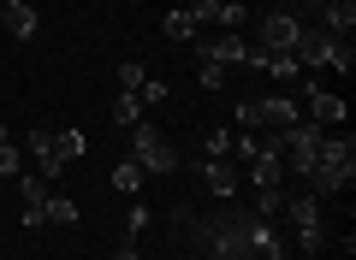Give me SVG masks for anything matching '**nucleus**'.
I'll use <instances>...</instances> for the list:
<instances>
[{"label": "nucleus", "instance_id": "nucleus-3", "mask_svg": "<svg viewBox=\"0 0 356 260\" xmlns=\"http://www.w3.org/2000/svg\"><path fill=\"white\" fill-rule=\"evenodd\" d=\"M30 148H36L42 177H60L65 160H83V130H36V137H30Z\"/></svg>", "mask_w": 356, "mask_h": 260}, {"label": "nucleus", "instance_id": "nucleus-29", "mask_svg": "<svg viewBox=\"0 0 356 260\" xmlns=\"http://www.w3.org/2000/svg\"><path fill=\"white\" fill-rule=\"evenodd\" d=\"M0 142H13V130H6V124H0Z\"/></svg>", "mask_w": 356, "mask_h": 260}, {"label": "nucleus", "instance_id": "nucleus-14", "mask_svg": "<svg viewBox=\"0 0 356 260\" xmlns=\"http://www.w3.org/2000/svg\"><path fill=\"white\" fill-rule=\"evenodd\" d=\"M285 213V189H255V219H280Z\"/></svg>", "mask_w": 356, "mask_h": 260}, {"label": "nucleus", "instance_id": "nucleus-21", "mask_svg": "<svg viewBox=\"0 0 356 260\" xmlns=\"http://www.w3.org/2000/svg\"><path fill=\"white\" fill-rule=\"evenodd\" d=\"M356 65V48H350V36H339L332 42V71H350Z\"/></svg>", "mask_w": 356, "mask_h": 260}, {"label": "nucleus", "instance_id": "nucleus-16", "mask_svg": "<svg viewBox=\"0 0 356 260\" xmlns=\"http://www.w3.org/2000/svg\"><path fill=\"white\" fill-rule=\"evenodd\" d=\"M48 225H77V201L72 196H48Z\"/></svg>", "mask_w": 356, "mask_h": 260}, {"label": "nucleus", "instance_id": "nucleus-11", "mask_svg": "<svg viewBox=\"0 0 356 260\" xmlns=\"http://www.w3.org/2000/svg\"><path fill=\"white\" fill-rule=\"evenodd\" d=\"M143 177H149V172H143L137 160H119V166H113V189H119V196H137Z\"/></svg>", "mask_w": 356, "mask_h": 260}, {"label": "nucleus", "instance_id": "nucleus-8", "mask_svg": "<svg viewBox=\"0 0 356 260\" xmlns=\"http://www.w3.org/2000/svg\"><path fill=\"white\" fill-rule=\"evenodd\" d=\"M202 184L214 189L220 201H232V196H238V184H243V172L232 160H202Z\"/></svg>", "mask_w": 356, "mask_h": 260}, {"label": "nucleus", "instance_id": "nucleus-23", "mask_svg": "<svg viewBox=\"0 0 356 260\" xmlns=\"http://www.w3.org/2000/svg\"><path fill=\"white\" fill-rule=\"evenodd\" d=\"M0 177H18V148L13 142H0Z\"/></svg>", "mask_w": 356, "mask_h": 260}, {"label": "nucleus", "instance_id": "nucleus-19", "mask_svg": "<svg viewBox=\"0 0 356 260\" xmlns=\"http://www.w3.org/2000/svg\"><path fill=\"white\" fill-rule=\"evenodd\" d=\"M184 12L196 18V30H208V24H220V0H191Z\"/></svg>", "mask_w": 356, "mask_h": 260}, {"label": "nucleus", "instance_id": "nucleus-7", "mask_svg": "<svg viewBox=\"0 0 356 260\" xmlns=\"http://www.w3.org/2000/svg\"><path fill=\"white\" fill-rule=\"evenodd\" d=\"M309 124H321V130H339V124H344V101L332 95V89H309Z\"/></svg>", "mask_w": 356, "mask_h": 260}, {"label": "nucleus", "instance_id": "nucleus-27", "mask_svg": "<svg viewBox=\"0 0 356 260\" xmlns=\"http://www.w3.org/2000/svg\"><path fill=\"white\" fill-rule=\"evenodd\" d=\"M113 260H143V254H137V248H131V243H125V248H119V254H113Z\"/></svg>", "mask_w": 356, "mask_h": 260}, {"label": "nucleus", "instance_id": "nucleus-15", "mask_svg": "<svg viewBox=\"0 0 356 260\" xmlns=\"http://www.w3.org/2000/svg\"><path fill=\"white\" fill-rule=\"evenodd\" d=\"M113 119H119V124H143V95H125V89H119V101H113Z\"/></svg>", "mask_w": 356, "mask_h": 260}, {"label": "nucleus", "instance_id": "nucleus-28", "mask_svg": "<svg viewBox=\"0 0 356 260\" xmlns=\"http://www.w3.org/2000/svg\"><path fill=\"white\" fill-rule=\"evenodd\" d=\"M6 6H30V0H0V12H6Z\"/></svg>", "mask_w": 356, "mask_h": 260}, {"label": "nucleus", "instance_id": "nucleus-22", "mask_svg": "<svg viewBox=\"0 0 356 260\" xmlns=\"http://www.w3.org/2000/svg\"><path fill=\"white\" fill-rule=\"evenodd\" d=\"M143 231H149V207H131V213H125V236H131V243H137Z\"/></svg>", "mask_w": 356, "mask_h": 260}, {"label": "nucleus", "instance_id": "nucleus-17", "mask_svg": "<svg viewBox=\"0 0 356 260\" xmlns=\"http://www.w3.org/2000/svg\"><path fill=\"white\" fill-rule=\"evenodd\" d=\"M250 24V6L243 0H220V30H243Z\"/></svg>", "mask_w": 356, "mask_h": 260}, {"label": "nucleus", "instance_id": "nucleus-18", "mask_svg": "<svg viewBox=\"0 0 356 260\" xmlns=\"http://www.w3.org/2000/svg\"><path fill=\"white\" fill-rule=\"evenodd\" d=\"M113 77H119V89H125V95H137V89H143V83H149V71H143V65H137V60H125V65H119V71H113Z\"/></svg>", "mask_w": 356, "mask_h": 260}, {"label": "nucleus", "instance_id": "nucleus-20", "mask_svg": "<svg viewBox=\"0 0 356 260\" xmlns=\"http://www.w3.org/2000/svg\"><path fill=\"white\" fill-rule=\"evenodd\" d=\"M208 160H232V130H208Z\"/></svg>", "mask_w": 356, "mask_h": 260}, {"label": "nucleus", "instance_id": "nucleus-13", "mask_svg": "<svg viewBox=\"0 0 356 260\" xmlns=\"http://www.w3.org/2000/svg\"><path fill=\"white\" fill-rule=\"evenodd\" d=\"M166 36H172V42H196V36H202V30H196V18L191 12H184V6H178V12H166Z\"/></svg>", "mask_w": 356, "mask_h": 260}, {"label": "nucleus", "instance_id": "nucleus-6", "mask_svg": "<svg viewBox=\"0 0 356 260\" xmlns=\"http://www.w3.org/2000/svg\"><path fill=\"white\" fill-rule=\"evenodd\" d=\"M196 53H202L208 65H243V60H250V42H243L238 30H226V36H202Z\"/></svg>", "mask_w": 356, "mask_h": 260}, {"label": "nucleus", "instance_id": "nucleus-5", "mask_svg": "<svg viewBox=\"0 0 356 260\" xmlns=\"http://www.w3.org/2000/svg\"><path fill=\"white\" fill-rule=\"evenodd\" d=\"M303 30H309V24H297L285 6H273V12H261V24H255V42H250V48H255V53H291V42L303 36Z\"/></svg>", "mask_w": 356, "mask_h": 260}, {"label": "nucleus", "instance_id": "nucleus-25", "mask_svg": "<svg viewBox=\"0 0 356 260\" xmlns=\"http://www.w3.org/2000/svg\"><path fill=\"white\" fill-rule=\"evenodd\" d=\"M220 83H226V65H208L202 60V89H220Z\"/></svg>", "mask_w": 356, "mask_h": 260}, {"label": "nucleus", "instance_id": "nucleus-10", "mask_svg": "<svg viewBox=\"0 0 356 260\" xmlns=\"http://www.w3.org/2000/svg\"><path fill=\"white\" fill-rule=\"evenodd\" d=\"M285 213H291L297 231H315V225H321V196H309V189L297 184V196H285Z\"/></svg>", "mask_w": 356, "mask_h": 260}, {"label": "nucleus", "instance_id": "nucleus-9", "mask_svg": "<svg viewBox=\"0 0 356 260\" xmlns=\"http://www.w3.org/2000/svg\"><path fill=\"white\" fill-rule=\"evenodd\" d=\"M18 196H24V225H48V184L42 177H18Z\"/></svg>", "mask_w": 356, "mask_h": 260}, {"label": "nucleus", "instance_id": "nucleus-1", "mask_svg": "<svg viewBox=\"0 0 356 260\" xmlns=\"http://www.w3.org/2000/svg\"><path fill=\"white\" fill-rule=\"evenodd\" d=\"M250 254V213L220 207L208 219V260H243Z\"/></svg>", "mask_w": 356, "mask_h": 260}, {"label": "nucleus", "instance_id": "nucleus-2", "mask_svg": "<svg viewBox=\"0 0 356 260\" xmlns=\"http://www.w3.org/2000/svg\"><path fill=\"white\" fill-rule=\"evenodd\" d=\"M131 160H137L149 177H166V172H178V148L161 137V130H154L149 119H143V124H131Z\"/></svg>", "mask_w": 356, "mask_h": 260}, {"label": "nucleus", "instance_id": "nucleus-4", "mask_svg": "<svg viewBox=\"0 0 356 260\" xmlns=\"http://www.w3.org/2000/svg\"><path fill=\"white\" fill-rule=\"evenodd\" d=\"M238 124L255 137V130H291V124H303V119H297V101L267 95V101H243V107H238Z\"/></svg>", "mask_w": 356, "mask_h": 260}, {"label": "nucleus", "instance_id": "nucleus-26", "mask_svg": "<svg viewBox=\"0 0 356 260\" xmlns=\"http://www.w3.org/2000/svg\"><path fill=\"white\" fill-rule=\"evenodd\" d=\"M137 95H143V107H154V101H166V83H143Z\"/></svg>", "mask_w": 356, "mask_h": 260}, {"label": "nucleus", "instance_id": "nucleus-24", "mask_svg": "<svg viewBox=\"0 0 356 260\" xmlns=\"http://www.w3.org/2000/svg\"><path fill=\"white\" fill-rule=\"evenodd\" d=\"M297 243H303L309 254H321V248H327V231H321V225H315V231H297Z\"/></svg>", "mask_w": 356, "mask_h": 260}, {"label": "nucleus", "instance_id": "nucleus-12", "mask_svg": "<svg viewBox=\"0 0 356 260\" xmlns=\"http://www.w3.org/2000/svg\"><path fill=\"white\" fill-rule=\"evenodd\" d=\"M6 30H13L18 42L36 36V6H6Z\"/></svg>", "mask_w": 356, "mask_h": 260}]
</instances>
